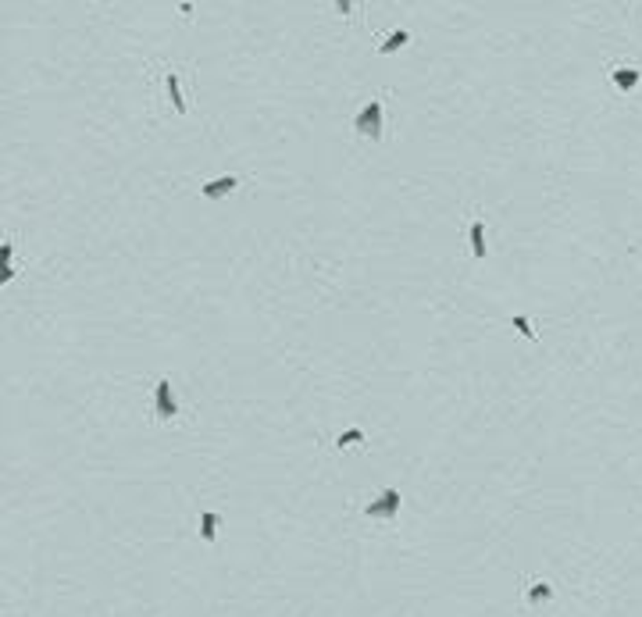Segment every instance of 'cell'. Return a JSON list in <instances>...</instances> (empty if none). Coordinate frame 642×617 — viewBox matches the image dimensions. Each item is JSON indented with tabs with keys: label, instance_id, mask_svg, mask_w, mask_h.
<instances>
[{
	"label": "cell",
	"instance_id": "obj_1",
	"mask_svg": "<svg viewBox=\"0 0 642 617\" xmlns=\"http://www.w3.org/2000/svg\"><path fill=\"white\" fill-rule=\"evenodd\" d=\"M354 132L371 139V143L382 139V132H385V97H371L368 104L354 114Z\"/></svg>",
	"mask_w": 642,
	"mask_h": 617
},
{
	"label": "cell",
	"instance_id": "obj_2",
	"mask_svg": "<svg viewBox=\"0 0 642 617\" xmlns=\"http://www.w3.org/2000/svg\"><path fill=\"white\" fill-rule=\"evenodd\" d=\"M400 503H403L400 489H392V485H389V489H382L379 496L364 507V518H371V521H397Z\"/></svg>",
	"mask_w": 642,
	"mask_h": 617
},
{
	"label": "cell",
	"instance_id": "obj_3",
	"mask_svg": "<svg viewBox=\"0 0 642 617\" xmlns=\"http://www.w3.org/2000/svg\"><path fill=\"white\" fill-rule=\"evenodd\" d=\"M179 414V400H175V385L168 378L154 382V418L157 421H172Z\"/></svg>",
	"mask_w": 642,
	"mask_h": 617
},
{
	"label": "cell",
	"instance_id": "obj_4",
	"mask_svg": "<svg viewBox=\"0 0 642 617\" xmlns=\"http://www.w3.org/2000/svg\"><path fill=\"white\" fill-rule=\"evenodd\" d=\"M239 190V175H218V179H207L203 186H200V196L207 200H225V196H232Z\"/></svg>",
	"mask_w": 642,
	"mask_h": 617
},
{
	"label": "cell",
	"instance_id": "obj_5",
	"mask_svg": "<svg viewBox=\"0 0 642 617\" xmlns=\"http://www.w3.org/2000/svg\"><path fill=\"white\" fill-rule=\"evenodd\" d=\"M610 82H614L621 93H632L639 82H642V68H639V65H617V68L610 72Z\"/></svg>",
	"mask_w": 642,
	"mask_h": 617
},
{
	"label": "cell",
	"instance_id": "obj_6",
	"mask_svg": "<svg viewBox=\"0 0 642 617\" xmlns=\"http://www.w3.org/2000/svg\"><path fill=\"white\" fill-rule=\"evenodd\" d=\"M468 239H471V257H474V261H485L489 246H485V221H482V218H471V232H468Z\"/></svg>",
	"mask_w": 642,
	"mask_h": 617
},
{
	"label": "cell",
	"instance_id": "obj_7",
	"mask_svg": "<svg viewBox=\"0 0 642 617\" xmlns=\"http://www.w3.org/2000/svg\"><path fill=\"white\" fill-rule=\"evenodd\" d=\"M164 90H168V100H172V108L179 114L190 111V108H185V100H182V86H179V72L175 68H164Z\"/></svg>",
	"mask_w": 642,
	"mask_h": 617
},
{
	"label": "cell",
	"instance_id": "obj_8",
	"mask_svg": "<svg viewBox=\"0 0 642 617\" xmlns=\"http://www.w3.org/2000/svg\"><path fill=\"white\" fill-rule=\"evenodd\" d=\"M14 279V239L0 243V282H11Z\"/></svg>",
	"mask_w": 642,
	"mask_h": 617
},
{
	"label": "cell",
	"instance_id": "obj_9",
	"mask_svg": "<svg viewBox=\"0 0 642 617\" xmlns=\"http://www.w3.org/2000/svg\"><path fill=\"white\" fill-rule=\"evenodd\" d=\"M410 43V29H392L389 36H382V43H379V54H397L400 47Z\"/></svg>",
	"mask_w": 642,
	"mask_h": 617
},
{
	"label": "cell",
	"instance_id": "obj_10",
	"mask_svg": "<svg viewBox=\"0 0 642 617\" xmlns=\"http://www.w3.org/2000/svg\"><path fill=\"white\" fill-rule=\"evenodd\" d=\"M200 539L203 543H214L218 539V514L214 510H203L200 514Z\"/></svg>",
	"mask_w": 642,
	"mask_h": 617
},
{
	"label": "cell",
	"instance_id": "obj_11",
	"mask_svg": "<svg viewBox=\"0 0 642 617\" xmlns=\"http://www.w3.org/2000/svg\"><path fill=\"white\" fill-rule=\"evenodd\" d=\"M525 596H528V603H535V607H539V603H550V600H553V585H550V582H532V585L525 589Z\"/></svg>",
	"mask_w": 642,
	"mask_h": 617
},
{
	"label": "cell",
	"instance_id": "obj_12",
	"mask_svg": "<svg viewBox=\"0 0 642 617\" xmlns=\"http://www.w3.org/2000/svg\"><path fill=\"white\" fill-rule=\"evenodd\" d=\"M357 443H364V428H346V432H339V436H336V449H350V446H357Z\"/></svg>",
	"mask_w": 642,
	"mask_h": 617
},
{
	"label": "cell",
	"instance_id": "obj_13",
	"mask_svg": "<svg viewBox=\"0 0 642 617\" xmlns=\"http://www.w3.org/2000/svg\"><path fill=\"white\" fill-rule=\"evenodd\" d=\"M510 325H514L525 339H535V336H539V328H532V321H528L525 314H510Z\"/></svg>",
	"mask_w": 642,
	"mask_h": 617
},
{
	"label": "cell",
	"instance_id": "obj_14",
	"mask_svg": "<svg viewBox=\"0 0 642 617\" xmlns=\"http://www.w3.org/2000/svg\"><path fill=\"white\" fill-rule=\"evenodd\" d=\"M336 11H339L343 18H350V11H354V4H350V0H336Z\"/></svg>",
	"mask_w": 642,
	"mask_h": 617
}]
</instances>
